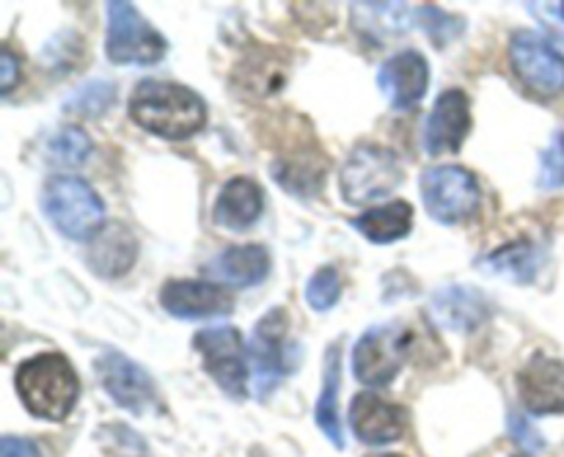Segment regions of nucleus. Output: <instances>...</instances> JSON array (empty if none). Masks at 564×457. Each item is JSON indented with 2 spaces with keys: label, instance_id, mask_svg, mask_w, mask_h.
Listing matches in <instances>:
<instances>
[{
  "label": "nucleus",
  "instance_id": "nucleus-31",
  "mask_svg": "<svg viewBox=\"0 0 564 457\" xmlns=\"http://www.w3.org/2000/svg\"><path fill=\"white\" fill-rule=\"evenodd\" d=\"M507 424H510L512 438H516L518 444H521L527 451H540V449H543V446H545L543 435H540L538 429H534L532 424H529V418L521 416V413H518V411L510 413V418H507Z\"/></svg>",
  "mask_w": 564,
  "mask_h": 457
},
{
  "label": "nucleus",
  "instance_id": "nucleus-12",
  "mask_svg": "<svg viewBox=\"0 0 564 457\" xmlns=\"http://www.w3.org/2000/svg\"><path fill=\"white\" fill-rule=\"evenodd\" d=\"M523 407L538 416L564 413V361L534 352L516 378Z\"/></svg>",
  "mask_w": 564,
  "mask_h": 457
},
{
  "label": "nucleus",
  "instance_id": "nucleus-30",
  "mask_svg": "<svg viewBox=\"0 0 564 457\" xmlns=\"http://www.w3.org/2000/svg\"><path fill=\"white\" fill-rule=\"evenodd\" d=\"M564 185V132L556 130L551 138L549 149L540 154V174L538 187L540 191H556Z\"/></svg>",
  "mask_w": 564,
  "mask_h": 457
},
{
  "label": "nucleus",
  "instance_id": "nucleus-19",
  "mask_svg": "<svg viewBox=\"0 0 564 457\" xmlns=\"http://www.w3.org/2000/svg\"><path fill=\"white\" fill-rule=\"evenodd\" d=\"M262 209V187L253 179H248V176H235V179H229L220 187L218 198H215L213 220L218 226H224V229L242 231L248 229V226L257 224Z\"/></svg>",
  "mask_w": 564,
  "mask_h": 457
},
{
  "label": "nucleus",
  "instance_id": "nucleus-35",
  "mask_svg": "<svg viewBox=\"0 0 564 457\" xmlns=\"http://www.w3.org/2000/svg\"><path fill=\"white\" fill-rule=\"evenodd\" d=\"M516 457H527V455H516Z\"/></svg>",
  "mask_w": 564,
  "mask_h": 457
},
{
  "label": "nucleus",
  "instance_id": "nucleus-21",
  "mask_svg": "<svg viewBox=\"0 0 564 457\" xmlns=\"http://www.w3.org/2000/svg\"><path fill=\"white\" fill-rule=\"evenodd\" d=\"M369 242L375 246H389L402 240L413 229V207L408 202H389L383 207H372L350 220Z\"/></svg>",
  "mask_w": 564,
  "mask_h": 457
},
{
  "label": "nucleus",
  "instance_id": "nucleus-16",
  "mask_svg": "<svg viewBox=\"0 0 564 457\" xmlns=\"http://www.w3.org/2000/svg\"><path fill=\"white\" fill-rule=\"evenodd\" d=\"M350 424L358 440L369 446H383L402 438V433H405V411L394 402H386L375 391H361L350 405Z\"/></svg>",
  "mask_w": 564,
  "mask_h": 457
},
{
  "label": "nucleus",
  "instance_id": "nucleus-8",
  "mask_svg": "<svg viewBox=\"0 0 564 457\" xmlns=\"http://www.w3.org/2000/svg\"><path fill=\"white\" fill-rule=\"evenodd\" d=\"M193 347L202 356L209 378L229 396L240 400L248 389V350L242 334L231 325H213L193 336Z\"/></svg>",
  "mask_w": 564,
  "mask_h": 457
},
{
  "label": "nucleus",
  "instance_id": "nucleus-6",
  "mask_svg": "<svg viewBox=\"0 0 564 457\" xmlns=\"http://www.w3.org/2000/svg\"><path fill=\"white\" fill-rule=\"evenodd\" d=\"M422 202L438 224H463L482 204L477 176L463 165H435L422 174Z\"/></svg>",
  "mask_w": 564,
  "mask_h": 457
},
{
  "label": "nucleus",
  "instance_id": "nucleus-14",
  "mask_svg": "<svg viewBox=\"0 0 564 457\" xmlns=\"http://www.w3.org/2000/svg\"><path fill=\"white\" fill-rule=\"evenodd\" d=\"M160 303L171 317L180 319H207V317H226L235 308V301L226 292V286L215 281H196V279H176L163 284L160 290Z\"/></svg>",
  "mask_w": 564,
  "mask_h": 457
},
{
  "label": "nucleus",
  "instance_id": "nucleus-24",
  "mask_svg": "<svg viewBox=\"0 0 564 457\" xmlns=\"http://www.w3.org/2000/svg\"><path fill=\"white\" fill-rule=\"evenodd\" d=\"M352 25L372 39L400 36L411 25V9L405 3H356L352 6Z\"/></svg>",
  "mask_w": 564,
  "mask_h": 457
},
{
  "label": "nucleus",
  "instance_id": "nucleus-33",
  "mask_svg": "<svg viewBox=\"0 0 564 457\" xmlns=\"http://www.w3.org/2000/svg\"><path fill=\"white\" fill-rule=\"evenodd\" d=\"M0 72H3V75H0V94L9 97L11 88H14L17 80H20V64H17V55L11 53L9 47H6L3 55H0Z\"/></svg>",
  "mask_w": 564,
  "mask_h": 457
},
{
  "label": "nucleus",
  "instance_id": "nucleus-18",
  "mask_svg": "<svg viewBox=\"0 0 564 457\" xmlns=\"http://www.w3.org/2000/svg\"><path fill=\"white\" fill-rule=\"evenodd\" d=\"M138 240L124 224H108L88 242L86 264L99 279H119L135 264Z\"/></svg>",
  "mask_w": 564,
  "mask_h": 457
},
{
  "label": "nucleus",
  "instance_id": "nucleus-32",
  "mask_svg": "<svg viewBox=\"0 0 564 457\" xmlns=\"http://www.w3.org/2000/svg\"><path fill=\"white\" fill-rule=\"evenodd\" d=\"M0 457H42L39 446L28 438H17V435H3L0 440Z\"/></svg>",
  "mask_w": 564,
  "mask_h": 457
},
{
  "label": "nucleus",
  "instance_id": "nucleus-2",
  "mask_svg": "<svg viewBox=\"0 0 564 457\" xmlns=\"http://www.w3.org/2000/svg\"><path fill=\"white\" fill-rule=\"evenodd\" d=\"M17 394L31 416L44 422H61L72 413L80 396V380L75 367L61 352H39L20 363L14 374Z\"/></svg>",
  "mask_w": 564,
  "mask_h": 457
},
{
  "label": "nucleus",
  "instance_id": "nucleus-20",
  "mask_svg": "<svg viewBox=\"0 0 564 457\" xmlns=\"http://www.w3.org/2000/svg\"><path fill=\"white\" fill-rule=\"evenodd\" d=\"M207 273L213 279L224 281V284L248 290V286L262 284L264 275L270 273V251L264 246H257V242L231 246L209 262Z\"/></svg>",
  "mask_w": 564,
  "mask_h": 457
},
{
  "label": "nucleus",
  "instance_id": "nucleus-34",
  "mask_svg": "<svg viewBox=\"0 0 564 457\" xmlns=\"http://www.w3.org/2000/svg\"><path fill=\"white\" fill-rule=\"evenodd\" d=\"M369 457H402V455H369Z\"/></svg>",
  "mask_w": 564,
  "mask_h": 457
},
{
  "label": "nucleus",
  "instance_id": "nucleus-13",
  "mask_svg": "<svg viewBox=\"0 0 564 457\" xmlns=\"http://www.w3.org/2000/svg\"><path fill=\"white\" fill-rule=\"evenodd\" d=\"M468 130H471V102L468 94L460 88H449L435 99L433 110L424 124V146L427 154H455L460 152L463 141H466Z\"/></svg>",
  "mask_w": 564,
  "mask_h": 457
},
{
  "label": "nucleus",
  "instance_id": "nucleus-27",
  "mask_svg": "<svg viewBox=\"0 0 564 457\" xmlns=\"http://www.w3.org/2000/svg\"><path fill=\"white\" fill-rule=\"evenodd\" d=\"M47 152L55 165H80L91 154V138L80 127H61L47 143Z\"/></svg>",
  "mask_w": 564,
  "mask_h": 457
},
{
  "label": "nucleus",
  "instance_id": "nucleus-3",
  "mask_svg": "<svg viewBox=\"0 0 564 457\" xmlns=\"http://www.w3.org/2000/svg\"><path fill=\"white\" fill-rule=\"evenodd\" d=\"M42 207L50 224L75 242H91L105 229V202L80 176L58 174L47 179Z\"/></svg>",
  "mask_w": 564,
  "mask_h": 457
},
{
  "label": "nucleus",
  "instance_id": "nucleus-4",
  "mask_svg": "<svg viewBox=\"0 0 564 457\" xmlns=\"http://www.w3.org/2000/svg\"><path fill=\"white\" fill-rule=\"evenodd\" d=\"M400 157L391 149L375 146V143H361L350 152L339 171V187L347 204H372L380 198H389L397 187L402 185Z\"/></svg>",
  "mask_w": 564,
  "mask_h": 457
},
{
  "label": "nucleus",
  "instance_id": "nucleus-29",
  "mask_svg": "<svg viewBox=\"0 0 564 457\" xmlns=\"http://www.w3.org/2000/svg\"><path fill=\"white\" fill-rule=\"evenodd\" d=\"M341 297V279L336 268L325 264V268L314 270V275L306 284V303L314 312H328L339 303Z\"/></svg>",
  "mask_w": 564,
  "mask_h": 457
},
{
  "label": "nucleus",
  "instance_id": "nucleus-11",
  "mask_svg": "<svg viewBox=\"0 0 564 457\" xmlns=\"http://www.w3.org/2000/svg\"><path fill=\"white\" fill-rule=\"evenodd\" d=\"M94 367H97L99 383H102V389L108 391L116 405L127 407V411L147 413L158 402V385H154L152 374L132 358L108 350L97 358Z\"/></svg>",
  "mask_w": 564,
  "mask_h": 457
},
{
  "label": "nucleus",
  "instance_id": "nucleus-10",
  "mask_svg": "<svg viewBox=\"0 0 564 457\" xmlns=\"http://www.w3.org/2000/svg\"><path fill=\"white\" fill-rule=\"evenodd\" d=\"M510 64L529 91L540 97H554L564 91V55L540 33L518 31L512 36Z\"/></svg>",
  "mask_w": 564,
  "mask_h": 457
},
{
  "label": "nucleus",
  "instance_id": "nucleus-28",
  "mask_svg": "<svg viewBox=\"0 0 564 457\" xmlns=\"http://www.w3.org/2000/svg\"><path fill=\"white\" fill-rule=\"evenodd\" d=\"M419 25L424 28L430 39H433L435 47H446L449 42H455L463 31H466V20L449 11H441L435 6H422L419 9Z\"/></svg>",
  "mask_w": 564,
  "mask_h": 457
},
{
  "label": "nucleus",
  "instance_id": "nucleus-36",
  "mask_svg": "<svg viewBox=\"0 0 564 457\" xmlns=\"http://www.w3.org/2000/svg\"><path fill=\"white\" fill-rule=\"evenodd\" d=\"M562 11H564V3H562Z\"/></svg>",
  "mask_w": 564,
  "mask_h": 457
},
{
  "label": "nucleus",
  "instance_id": "nucleus-25",
  "mask_svg": "<svg viewBox=\"0 0 564 457\" xmlns=\"http://www.w3.org/2000/svg\"><path fill=\"white\" fill-rule=\"evenodd\" d=\"M325 157L312 152L292 154V157H281L273 163V176L279 185H284L286 191L295 193V196H314V193L323 187L325 179Z\"/></svg>",
  "mask_w": 564,
  "mask_h": 457
},
{
  "label": "nucleus",
  "instance_id": "nucleus-7",
  "mask_svg": "<svg viewBox=\"0 0 564 457\" xmlns=\"http://www.w3.org/2000/svg\"><path fill=\"white\" fill-rule=\"evenodd\" d=\"M165 44L163 33L154 31L141 17V11L130 3H108V39H105V53L113 64H138L152 66L163 61Z\"/></svg>",
  "mask_w": 564,
  "mask_h": 457
},
{
  "label": "nucleus",
  "instance_id": "nucleus-22",
  "mask_svg": "<svg viewBox=\"0 0 564 457\" xmlns=\"http://www.w3.org/2000/svg\"><path fill=\"white\" fill-rule=\"evenodd\" d=\"M540 264H543V251L532 240H518L479 259L477 268L485 270V273L516 281V284H529L538 275Z\"/></svg>",
  "mask_w": 564,
  "mask_h": 457
},
{
  "label": "nucleus",
  "instance_id": "nucleus-15",
  "mask_svg": "<svg viewBox=\"0 0 564 457\" xmlns=\"http://www.w3.org/2000/svg\"><path fill=\"white\" fill-rule=\"evenodd\" d=\"M378 86L394 110H411L422 102L430 86V66L422 53L405 50L386 61L378 72Z\"/></svg>",
  "mask_w": 564,
  "mask_h": 457
},
{
  "label": "nucleus",
  "instance_id": "nucleus-26",
  "mask_svg": "<svg viewBox=\"0 0 564 457\" xmlns=\"http://www.w3.org/2000/svg\"><path fill=\"white\" fill-rule=\"evenodd\" d=\"M116 86L108 80H91L86 86L77 88L69 99H66L64 110L66 113L83 116V119H94V116L105 113L113 105Z\"/></svg>",
  "mask_w": 564,
  "mask_h": 457
},
{
  "label": "nucleus",
  "instance_id": "nucleus-17",
  "mask_svg": "<svg viewBox=\"0 0 564 457\" xmlns=\"http://www.w3.org/2000/svg\"><path fill=\"white\" fill-rule=\"evenodd\" d=\"M430 314H433V319L441 328L468 334V330H477L488 319L490 303L488 295L479 292L477 286L449 284L433 292V297H430Z\"/></svg>",
  "mask_w": 564,
  "mask_h": 457
},
{
  "label": "nucleus",
  "instance_id": "nucleus-9",
  "mask_svg": "<svg viewBox=\"0 0 564 457\" xmlns=\"http://www.w3.org/2000/svg\"><path fill=\"white\" fill-rule=\"evenodd\" d=\"M286 334H290V317L281 306L270 308L253 328L251 345H248V363H251L253 389H257L259 400H268L275 385L290 372Z\"/></svg>",
  "mask_w": 564,
  "mask_h": 457
},
{
  "label": "nucleus",
  "instance_id": "nucleus-1",
  "mask_svg": "<svg viewBox=\"0 0 564 457\" xmlns=\"http://www.w3.org/2000/svg\"><path fill=\"white\" fill-rule=\"evenodd\" d=\"M130 119L169 141H185L207 124V105L193 88L169 80H141L130 97Z\"/></svg>",
  "mask_w": 564,
  "mask_h": 457
},
{
  "label": "nucleus",
  "instance_id": "nucleus-23",
  "mask_svg": "<svg viewBox=\"0 0 564 457\" xmlns=\"http://www.w3.org/2000/svg\"><path fill=\"white\" fill-rule=\"evenodd\" d=\"M339 352H341L339 345H330L328 350H325L323 391H319L314 416H317V424L325 433V438H328L336 449H345V435H341V424H339V380H341Z\"/></svg>",
  "mask_w": 564,
  "mask_h": 457
},
{
  "label": "nucleus",
  "instance_id": "nucleus-5",
  "mask_svg": "<svg viewBox=\"0 0 564 457\" xmlns=\"http://www.w3.org/2000/svg\"><path fill=\"white\" fill-rule=\"evenodd\" d=\"M408 352H411V330L405 325H372L352 347V372L358 383L369 389H383L400 374Z\"/></svg>",
  "mask_w": 564,
  "mask_h": 457
}]
</instances>
